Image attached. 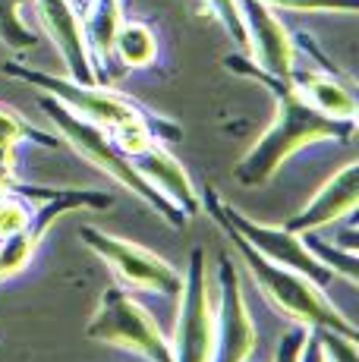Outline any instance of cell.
I'll return each instance as SVG.
<instances>
[{"instance_id": "obj_7", "label": "cell", "mask_w": 359, "mask_h": 362, "mask_svg": "<svg viewBox=\"0 0 359 362\" xmlns=\"http://www.w3.org/2000/svg\"><path fill=\"white\" fill-rule=\"evenodd\" d=\"M79 240L86 243V249H92L126 287L148 290V293H161L170 299H177L180 290H183V274H180L167 259H161L158 252L142 249L139 243L120 240V236L101 230V227H95V224L82 227Z\"/></svg>"}, {"instance_id": "obj_3", "label": "cell", "mask_w": 359, "mask_h": 362, "mask_svg": "<svg viewBox=\"0 0 359 362\" xmlns=\"http://www.w3.org/2000/svg\"><path fill=\"white\" fill-rule=\"evenodd\" d=\"M6 76L13 79H23L29 86H35L38 92L51 95L54 101H60L64 107H70L76 117L82 120L95 123V127L114 132L120 127H129V123H151L158 132H161L164 142H177L180 139V127L164 117L151 114L148 107H142L139 101L126 98V95L114 92V88L101 86V82H92V86H82V82H73L70 76H51V73H41V69H29L23 64H6L4 66Z\"/></svg>"}, {"instance_id": "obj_15", "label": "cell", "mask_w": 359, "mask_h": 362, "mask_svg": "<svg viewBox=\"0 0 359 362\" xmlns=\"http://www.w3.org/2000/svg\"><path fill=\"white\" fill-rule=\"evenodd\" d=\"M123 23V4L120 0H95L88 13L82 16V35H86V47L92 57L95 76L101 82V69L114 60V38Z\"/></svg>"}, {"instance_id": "obj_11", "label": "cell", "mask_w": 359, "mask_h": 362, "mask_svg": "<svg viewBox=\"0 0 359 362\" xmlns=\"http://www.w3.org/2000/svg\"><path fill=\"white\" fill-rule=\"evenodd\" d=\"M32 4H35V13L41 25H45V32L51 35L54 47L64 57L70 79L82 82V86L98 82L92 57H88V47H86V35H82V16L73 10L70 0H32Z\"/></svg>"}, {"instance_id": "obj_13", "label": "cell", "mask_w": 359, "mask_h": 362, "mask_svg": "<svg viewBox=\"0 0 359 362\" xmlns=\"http://www.w3.org/2000/svg\"><path fill=\"white\" fill-rule=\"evenodd\" d=\"M129 161H133L136 170H139L142 177L170 202V205H177L186 218H196V214L202 211L199 189H196V183H192L189 170H186V167L164 148V142L145 145L142 151L129 155Z\"/></svg>"}, {"instance_id": "obj_8", "label": "cell", "mask_w": 359, "mask_h": 362, "mask_svg": "<svg viewBox=\"0 0 359 362\" xmlns=\"http://www.w3.org/2000/svg\"><path fill=\"white\" fill-rule=\"evenodd\" d=\"M180 312L174 331V362H211L215 353V303H211L208 262L205 249H192L186 262L183 290H180Z\"/></svg>"}, {"instance_id": "obj_20", "label": "cell", "mask_w": 359, "mask_h": 362, "mask_svg": "<svg viewBox=\"0 0 359 362\" xmlns=\"http://www.w3.org/2000/svg\"><path fill=\"white\" fill-rule=\"evenodd\" d=\"M315 334H319L324 362H359L356 359V334L328 331V328H319Z\"/></svg>"}, {"instance_id": "obj_16", "label": "cell", "mask_w": 359, "mask_h": 362, "mask_svg": "<svg viewBox=\"0 0 359 362\" xmlns=\"http://www.w3.org/2000/svg\"><path fill=\"white\" fill-rule=\"evenodd\" d=\"M114 57H120V64L129 69H145L155 64L158 38L151 25L139 23V19H123L114 38Z\"/></svg>"}, {"instance_id": "obj_12", "label": "cell", "mask_w": 359, "mask_h": 362, "mask_svg": "<svg viewBox=\"0 0 359 362\" xmlns=\"http://www.w3.org/2000/svg\"><path fill=\"white\" fill-rule=\"evenodd\" d=\"M359 164H343L328 183L315 192L293 218L287 221V230L293 233H315L328 224H337L343 218L356 214V202H359Z\"/></svg>"}, {"instance_id": "obj_17", "label": "cell", "mask_w": 359, "mask_h": 362, "mask_svg": "<svg viewBox=\"0 0 359 362\" xmlns=\"http://www.w3.org/2000/svg\"><path fill=\"white\" fill-rule=\"evenodd\" d=\"M23 142L41 145V148H57L60 139L51 136V132L35 129L23 114L0 104V151H16Z\"/></svg>"}, {"instance_id": "obj_25", "label": "cell", "mask_w": 359, "mask_h": 362, "mask_svg": "<svg viewBox=\"0 0 359 362\" xmlns=\"http://www.w3.org/2000/svg\"><path fill=\"white\" fill-rule=\"evenodd\" d=\"M300 362H324V353H322V344H319V334L309 331L306 337V346H302V356Z\"/></svg>"}, {"instance_id": "obj_26", "label": "cell", "mask_w": 359, "mask_h": 362, "mask_svg": "<svg viewBox=\"0 0 359 362\" xmlns=\"http://www.w3.org/2000/svg\"><path fill=\"white\" fill-rule=\"evenodd\" d=\"M120 4H129V0H120Z\"/></svg>"}, {"instance_id": "obj_21", "label": "cell", "mask_w": 359, "mask_h": 362, "mask_svg": "<svg viewBox=\"0 0 359 362\" xmlns=\"http://www.w3.org/2000/svg\"><path fill=\"white\" fill-rule=\"evenodd\" d=\"M208 10L218 16V23L227 29L233 41L243 47V54L249 51V41H246V25H243V16H240V0H205Z\"/></svg>"}, {"instance_id": "obj_10", "label": "cell", "mask_w": 359, "mask_h": 362, "mask_svg": "<svg viewBox=\"0 0 359 362\" xmlns=\"http://www.w3.org/2000/svg\"><path fill=\"white\" fill-rule=\"evenodd\" d=\"M240 16H243L246 41H249L246 57L265 73L290 79L296 66V41L284 19L274 16V10L261 0H240Z\"/></svg>"}, {"instance_id": "obj_9", "label": "cell", "mask_w": 359, "mask_h": 362, "mask_svg": "<svg viewBox=\"0 0 359 362\" xmlns=\"http://www.w3.org/2000/svg\"><path fill=\"white\" fill-rule=\"evenodd\" d=\"M259 344L243 281L230 255L218 259V305H215V353L211 362H249Z\"/></svg>"}, {"instance_id": "obj_19", "label": "cell", "mask_w": 359, "mask_h": 362, "mask_svg": "<svg viewBox=\"0 0 359 362\" xmlns=\"http://www.w3.org/2000/svg\"><path fill=\"white\" fill-rule=\"evenodd\" d=\"M35 208H38L35 202L13 189V183L6 186V189L0 192V240L25 230V227L32 224V218H35Z\"/></svg>"}, {"instance_id": "obj_4", "label": "cell", "mask_w": 359, "mask_h": 362, "mask_svg": "<svg viewBox=\"0 0 359 362\" xmlns=\"http://www.w3.org/2000/svg\"><path fill=\"white\" fill-rule=\"evenodd\" d=\"M227 240L233 243V249L240 252L243 264L249 268L252 281L259 284V290L265 293V299L281 312L287 315L293 325H302V328H328V331H343V334H356L353 325L343 318V312L337 305H331V299L324 296V290L319 284H312L309 277L296 274L290 268H281V264L268 262L265 255H259L249 243L243 240L240 233L227 230Z\"/></svg>"}, {"instance_id": "obj_2", "label": "cell", "mask_w": 359, "mask_h": 362, "mask_svg": "<svg viewBox=\"0 0 359 362\" xmlns=\"http://www.w3.org/2000/svg\"><path fill=\"white\" fill-rule=\"evenodd\" d=\"M41 110H45V114L54 120V127L60 129L64 142L70 145L76 155L86 158L92 167H98V170L105 173V177L114 180L120 189L133 192V196L139 199L145 208H151L158 218H164L170 227H177V230L189 224V218H186L177 205H170V202L164 199L139 170H136V164L129 161L120 148H117L107 129H101V127H95V123L76 117L70 107H64L60 101H54L51 95H41Z\"/></svg>"}, {"instance_id": "obj_5", "label": "cell", "mask_w": 359, "mask_h": 362, "mask_svg": "<svg viewBox=\"0 0 359 362\" xmlns=\"http://www.w3.org/2000/svg\"><path fill=\"white\" fill-rule=\"evenodd\" d=\"M199 202H202V208L208 211V218L215 221L220 230L227 227V230L240 233L255 249V252L265 255L268 262H274V264H281V268H290V271H296V274L309 277V281L319 284L322 290H328L331 284L337 281L334 271H331L328 264H322L312 252H309L302 233L287 230L284 224H278V227L255 224V221L246 218L243 211H237L233 205H227V202L218 196V189H205V196H199Z\"/></svg>"}, {"instance_id": "obj_23", "label": "cell", "mask_w": 359, "mask_h": 362, "mask_svg": "<svg viewBox=\"0 0 359 362\" xmlns=\"http://www.w3.org/2000/svg\"><path fill=\"white\" fill-rule=\"evenodd\" d=\"M312 328H302V325H293L290 331L281 334L278 340V350H274V359L271 362H300L302 356V346H306V337Z\"/></svg>"}, {"instance_id": "obj_18", "label": "cell", "mask_w": 359, "mask_h": 362, "mask_svg": "<svg viewBox=\"0 0 359 362\" xmlns=\"http://www.w3.org/2000/svg\"><path fill=\"white\" fill-rule=\"evenodd\" d=\"M23 4L25 0H0V45L10 51H32L38 45L35 32L23 23Z\"/></svg>"}, {"instance_id": "obj_22", "label": "cell", "mask_w": 359, "mask_h": 362, "mask_svg": "<svg viewBox=\"0 0 359 362\" xmlns=\"http://www.w3.org/2000/svg\"><path fill=\"white\" fill-rule=\"evenodd\" d=\"M261 4L293 13H356L359 0H261Z\"/></svg>"}, {"instance_id": "obj_24", "label": "cell", "mask_w": 359, "mask_h": 362, "mask_svg": "<svg viewBox=\"0 0 359 362\" xmlns=\"http://www.w3.org/2000/svg\"><path fill=\"white\" fill-rule=\"evenodd\" d=\"M16 180V151H0V192Z\"/></svg>"}, {"instance_id": "obj_1", "label": "cell", "mask_w": 359, "mask_h": 362, "mask_svg": "<svg viewBox=\"0 0 359 362\" xmlns=\"http://www.w3.org/2000/svg\"><path fill=\"white\" fill-rule=\"evenodd\" d=\"M224 66L233 73L255 79L274 95V120L271 127L255 139V145L237 161L233 173L243 186H265L274 173L284 167L287 158H293L306 145L319 142H350L356 132V120H334V117L315 110L312 104L293 88L290 79L265 73L252 64L246 54L224 57Z\"/></svg>"}, {"instance_id": "obj_6", "label": "cell", "mask_w": 359, "mask_h": 362, "mask_svg": "<svg viewBox=\"0 0 359 362\" xmlns=\"http://www.w3.org/2000/svg\"><path fill=\"white\" fill-rule=\"evenodd\" d=\"M86 337L95 344L129 350L148 362H174V346L158 328L151 312L120 287H107L101 293L98 309L86 325Z\"/></svg>"}, {"instance_id": "obj_14", "label": "cell", "mask_w": 359, "mask_h": 362, "mask_svg": "<svg viewBox=\"0 0 359 362\" xmlns=\"http://www.w3.org/2000/svg\"><path fill=\"white\" fill-rule=\"evenodd\" d=\"M293 88L302 95L315 110L334 117V120H356V98L350 92L347 82H341L334 76V66L324 64V57L319 60V66L309 69H296L290 73Z\"/></svg>"}]
</instances>
